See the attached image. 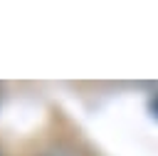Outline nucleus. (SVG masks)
Returning <instances> with one entry per match:
<instances>
[{
    "label": "nucleus",
    "mask_w": 158,
    "mask_h": 156,
    "mask_svg": "<svg viewBox=\"0 0 158 156\" xmlns=\"http://www.w3.org/2000/svg\"><path fill=\"white\" fill-rule=\"evenodd\" d=\"M42 156H79V154L72 151V149H52V151H47V154H42Z\"/></svg>",
    "instance_id": "nucleus-1"
}]
</instances>
